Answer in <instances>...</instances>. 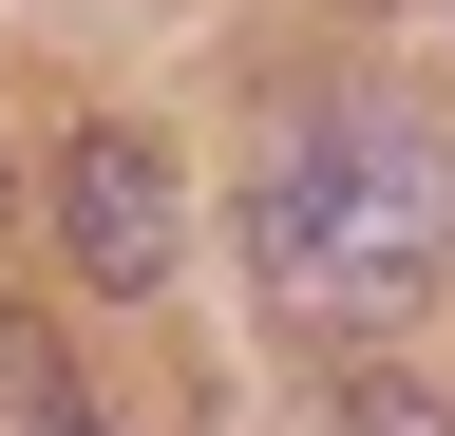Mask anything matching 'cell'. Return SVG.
Here are the masks:
<instances>
[{"mask_svg": "<svg viewBox=\"0 0 455 436\" xmlns=\"http://www.w3.org/2000/svg\"><path fill=\"white\" fill-rule=\"evenodd\" d=\"M247 266H266L284 322H323V342L418 322L455 285V133L418 95H379V76L284 95V133L247 152Z\"/></svg>", "mask_w": 455, "mask_h": 436, "instance_id": "obj_1", "label": "cell"}, {"mask_svg": "<svg viewBox=\"0 0 455 436\" xmlns=\"http://www.w3.org/2000/svg\"><path fill=\"white\" fill-rule=\"evenodd\" d=\"M57 247H76V285H114V304H152V285H171V152L95 115L76 152H57Z\"/></svg>", "mask_w": 455, "mask_h": 436, "instance_id": "obj_2", "label": "cell"}, {"mask_svg": "<svg viewBox=\"0 0 455 436\" xmlns=\"http://www.w3.org/2000/svg\"><path fill=\"white\" fill-rule=\"evenodd\" d=\"M0 436H95L76 361H57V322H20V304H0Z\"/></svg>", "mask_w": 455, "mask_h": 436, "instance_id": "obj_3", "label": "cell"}, {"mask_svg": "<svg viewBox=\"0 0 455 436\" xmlns=\"http://www.w3.org/2000/svg\"><path fill=\"white\" fill-rule=\"evenodd\" d=\"M341 436H455V399H418L398 361H361V379H341Z\"/></svg>", "mask_w": 455, "mask_h": 436, "instance_id": "obj_4", "label": "cell"}, {"mask_svg": "<svg viewBox=\"0 0 455 436\" xmlns=\"http://www.w3.org/2000/svg\"><path fill=\"white\" fill-rule=\"evenodd\" d=\"M0 209H20V171H0Z\"/></svg>", "mask_w": 455, "mask_h": 436, "instance_id": "obj_5", "label": "cell"}]
</instances>
